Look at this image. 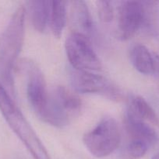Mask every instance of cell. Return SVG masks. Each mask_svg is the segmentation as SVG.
Wrapping results in <instances>:
<instances>
[{"instance_id": "2", "label": "cell", "mask_w": 159, "mask_h": 159, "mask_svg": "<svg viewBox=\"0 0 159 159\" xmlns=\"http://www.w3.org/2000/svg\"><path fill=\"white\" fill-rule=\"evenodd\" d=\"M0 111L8 125L24 144L33 158L51 159L41 141L1 82Z\"/></svg>"}, {"instance_id": "8", "label": "cell", "mask_w": 159, "mask_h": 159, "mask_svg": "<svg viewBox=\"0 0 159 159\" xmlns=\"http://www.w3.org/2000/svg\"><path fill=\"white\" fill-rule=\"evenodd\" d=\"M144 6L136 1L122 2L118 8V36L122 40L132 38L143 26Z\"/></svg>"}, {"instance_id": "13", "label": "cell", "mask_w": 159, "mask_h": 159, "mask_svg": "<svg viewBox=\"0 0 159 159\" xmlns=\"http://www.w3.org/2000/svg\"><path fill=\"white\" fill-rule=\"evenodd\" d=\"M130 60L135 69L141 74L151 75L155 71L154 57L144 45L138 43L132 47Z\"/></svg>"}, {"instance_id": "12", "label": "cell", "mask_w": 159, "mask_h": 159, "mask_svg": "<svg viewBox=\"0 0 159 159\" xmlns=\"http://www.w3.org/2000/svg\"><path fill=\"white\" fill-rule=\"evenodd\" d=\"M50 1L34 0L27 2L29 15L32 26L37 32L43 33L49 21Z\"/></svg>"}, {"instance_id": "17", "label": "cell", "mask_w": 159, "mask_h": 159, "mask_svg": "<svg viewBox=\"0 0 159 159\" xmlns=\"http://www.w3.org/2000/svg\"><path fill=\"white\" fill-rule=\"evenodd\" d=\"M154 65H155V71L157 70V73L159 75V55H156L154 57Z\"/></svg>"}, {"instance_id": "15", "label": "cell", "mask_w": 159, "mask_h": 159, "mask_svg": "<svg viewBox=\"0 0 159 159\" xmlns=\"http://www.w3.org/2000/svg\"><path fill=\"white\" fill-rule=\"evenodd\" d=\"M149 145L146 143L137 140H130L124 150L126 159H140L147 152Z\"/></svg>"}, {"instance_id": "11", "label": "cell", "mask_w": 159, "mask_h": 159, "mask_svg": "<svg viewBox=\"0 0 159 159\" xmlns=\"http://www.w3.org/2000/svg\"><path fill=\"white\" fill-rule=\"evenodd\" d=\"M126 114L142 121H147L159 126V118L151 106L141 96H134L129 99Z\"/></svg>"}, {"instance_id": "1", "label": "cell", "mask_w": 159, "mask_h": 159, "mask_svg": "<svg viewBox=\"0 0 159 159\" xmlns=\"http://www.w3.org/2000/svg\"><path fill=\"white\" fill-rule=\"evenodd\" d=\"M26 12L23 6L17 8L0 37V81L12 92L13 70L24 40Z\"/></svg>"}, {"instance_id": "5", "label": "cell", "mask_w": 159, "mask_h": 159, "mask_svg": "<svg viewBox=\"0 0 159 159\" xmlns=\"http://www.w3.org/2000/svg\"><path fill=\"white\" fill-rule=\"evenodd\" d=\"M65 48L67 58L75 70L88 72L101 70V61L87 37L72 32L65 40Z\"/></svg>"}, {"instance_id": "16", "label": "cell", "mask_w": 159, "mask_h": 159, "mask_svg": "<svg viewBox=\"0 0 159 159\" xmlns=\"http://www.w3.org/2000/svg\"><path fill=\"white\" fill-rule=\"evenodd\" d=\"M98 15L100 20L104 23H109L112 22L114 17V9L112 2L98 1L97 2Z\"/></svg>"}, {"instance_id": "7", "label": "cell", "mask_w": 159, "mask_h": 159, "mask_svg": "<svg viewBox=\"0 0 159 159\" xmlns=\"http://www.w3.org/2000/svg\"><path fill=\"white\" fill-rule=\"evenodd\" d=\"M23 69L26 75V96L33 110L41 118L43 115L49 94L43 73L37 65L30 60L23 63Z\"/></svg>"}, {"instance_id": "10", "label": "cell", "mask_w": 159, "mask_h": 159, "mask_svg": "<svg viewBox=\"0 0 159 159\" xmlns=\"http://www.w3.org/2000/svg\"><path fill=\"white\" fill-rule=\"evenodd\" d=\"M125 128L130 140L143 141L149 146L155 144L157 140L155 130L149 124L127 114L125 118Z\"/></svg>"}, {"instance_id": "6", "label": "cell", "mask_w": 159, "mask_h": 159, "mask_svg": "<svg viewBox=\"0 0 159 159\" xmlns=\"http://www.w3.org/2000/svg\"><path fill=\"white\" fill-rule=\"evenodd\" d=\"M71 82L74 89L80 93L101 95L114 100L123 97L119 89L105 78L93 72L74 70L71 73Z\"/></svg>"}, {"instance_id": "4", "label": "cell", "mask_w": 159, "mask_h": 159, "mask_svg": "<svg viewBox=\"0 0 159 159\" xmlns=\"http://www.w3.org/2000/svg\"><path fill=\"white\" fill-rule=\"evenodd\" d=\"M84 146L93 156L104 158L113 153L121 142V131L115 119L105 117L84 134Z\"/></svg>"}, {"instance_id": "3", "label": "cell", "mask_w": 159, "mask_h": 159, "mask_svg": "<svg viewBox=\"0 0 159 159\" xmlns=\"http://www.w3.org/2000/svg\"><path fill=\"white\" fill-rule=\"evenodd\" d=\"M81 108L82 102L76 93L64 86H58L49 95L46 109L41 119L61 128L77 117Z\"/></svg>"}, {"instance_id": "9", "label": "cell", "mask_w": 159, "mask_h": 159, "mask_svg": "<svg viewBox=\"0 0 159 159\" xmlns=\"http://www.w3.org/2000/svg\"><path fill=\"white\" fill-rule=\"evenodd\" d=\"M70 16L73 32L79 33L91 39L94 33V23L91 14L87 3L84 1H73L70 2Z\"/></svg>"}, {"instance_id": "14", "label": "cell", "mask_w": 159, "mask_h": 159, "mask_svg": "<svg viewBox=\"0 0 159 159\" xmlns=\"http://www.w3.org/2000/svg\"><path fill=\"white\" fill-rule=\"evenodd\" d=\"M66 12V2L51 1L48 23L53 35L57 38H59L62 36L65 26Z\"/></svg>"}, {"instance_id": "18", "label": "cell", "mask_w": 159, "mask_h": 159, "mask_svg": "<svg viewBox=\"0 0 159 159\" xmlns=\"http://www.w3.org/2000/svg\"><path fill=\"white\" fill-rule=\"evenodd\" d=\"M151 159H159V152H157V153H156L155 155L152 157V158Z\"/></svg>"}]
</instances>
